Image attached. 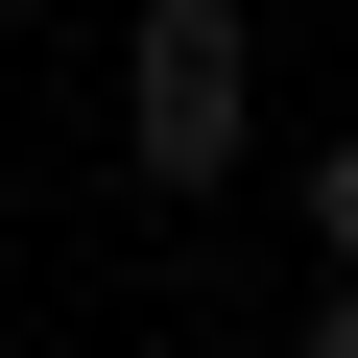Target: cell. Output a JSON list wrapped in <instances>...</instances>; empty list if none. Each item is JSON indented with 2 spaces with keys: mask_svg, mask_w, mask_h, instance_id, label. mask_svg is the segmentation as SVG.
Here are the masks:
<instances>
[{
  "mask_svg": "<svg viewBox=\"0 0 358 358\" xmlns=\"http://www.w3.org/2000/svg\"><path fill=\"white\" fill-rule=\"evenodd\" d=\"M0 24H24V0H0Z\"/></svg>",
  "mask_w": 358,
  "mask_h": 358,
  "instance_id": "4",
  "label": "cell"
},
{
  "mask_svg": "<svg viewBox=\"0 0 358 358\" xmlns=\"http://www.w3.org/2000/svg\"><path fill=\"white\" fill-rule=\"evenodd\" d=\"M239 120H263V24H239V0H143V24H120V143H143L167 215L239 192Z\"/></svg>",
  "mask_w": 358,
  "mask_h": 358,
  "instance_id": "1",
  "label": "cell"
},
{
  "mask_svg": "<svg viewBox=\"0 0 358 358\" xmlns=\"http://www.w3.org/2000/svg\"><path fill=\"white\" fill-rule=\"evenodd\" d=\"M310 239H334V287H358V120L310 143Z\"/></svg>",
  "mask_w": 358,
  "mask_h": 358,
  "instance_id": "2",
  "label": "cell"
},
{
  "mask_svg": "<svg viewBox=\"0 0 358 358\" xmlns=\"http://www.w3.org/2000/svg\"><path fill=\"white\" fill-rule=\"evenodd\" d=\"M310 358H358V287H334V310H310Z\"/></svg>",
  "mask_w": 358,
  "mask_h": 358,
  "instance_id": "3",
  "label": "cell"
}]
</instances>
